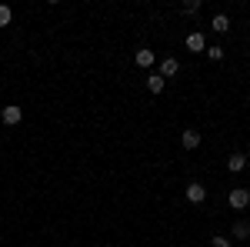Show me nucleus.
Instances as JSON below:
<instances>
[{
  "label": "nucleus",
  "mask_w": 250,
  "mask_h": 247,
  "mask_svg": "<svg viewBox=\"0 0 250 247\" xmlns=\"http://www.w3.org/2000/svg\"><path fill=\"white\" fill-rule=\"evenodd\" d=\"M10 20H14V14H10V7H7V3H0V27H7Z\"/></svg>",
  "instance_id": "obj_12"
},
{
  "label": "nucleus",
  "mask_w": 250,
  "mask_h": 247,
  "mask_svg": "<svg viewBox=\"0 0 250 247\" xmlns=\"http://www.w3.org/2000/svg\"><path fill=\"white\" fill-rule=\"evenodd\" d=\"M230 234L237 237V241H247V237H250V224H247V221H237Z\"/></svg>",
  "instance_id": "obj_9"
},
{
  "label": "nucleus",
  "mask_w": 250,
  "mask_h": 247,
  "mask_svg": "<svg viewBox=\"0 0 250 247\" xmlns=\"http://www.w3.org/2000/svg\"><path fill=\"white\" fill-rule=\"evenodd\" d=\"M213 30H217V34H227V30H230V17H227V14H217V17H213Z\"/></svg>",
  "instance_id": "obj_10"
},
{
  "label": "nucleus",
  "mask_w": 250,
  "mask_h": 247,
  "mask_svg": "<svg viewBox=\"0 0 250 247\" xmlns=\"http://www.w3.org/2000/svg\"><path fill=\"white\" fill-rule=\"evenodd\" d=\"M227 201H230L233 210H244V207L250 204V190H247V187H233L230 194H227Z\"/></svg>",
  "instance_id": "obj_1"
},
{
  "label": "nucleus",
  "mask_w": 250,
  "mask_h": 247,
  "mask_svg": "<svg viewBox=\"0 0 250 247\" xmlns=\"http://www.w3.org/2000/svg\"><path fill=\"white\" fill-rule=\"evenodd\" d=\"M180 144H184V151H197V147H200V134L197 131H184L180 134Z\"/></svg>",
  "instance_id": "obj_4"
},
{
  "label": "nucleus",
  "mask_w": 250,
  "mask_h": 247,
  "mask_svg": "<svg viewBox=\"0 0 250 247\" xmlns=\"http://www.w3.org/2000/svg\"><path fill=\"white\" fill-rule=\"evenodd\" d=\"M213 247H230V241L227 237H213Z\"/></svg>",
  "instance_id": "obj_15"
},
{
  "label": "nucleus",
  "mask_w": 250,
  "mask_h": 247,
  "mask_svg": "<svg viewBox=\"0 0 250 247\" xmlns=\"http://www.w3.org/2000/svg\"><path fill=\"white\" fill-rule=\"evenodd\" d=\"M207 57H210V60H224V47H217V44L207 47Z\"/></svg>",
  "instance_id": "obj_14"
},
{
  "label": "nucleus",
  "mask_w": 250,
  "mask_h": 247,
  "mask_svg": "<svg viewBox=\"0 0 250 247\" xmlns=\"http://www.w3.org/2000/svg\"><path fill=\"white\" fill-rule=\"evenodd\" d=\"M184 14H187V17L200 14V0H190V3H184Z\"/></svg>",
  "instance_id": "obj_13"
},
{
  "label": "nucleus",
  "mask_w": 250,
  "mask_h": 247,
  "mask_svg": "<svg viewBox=\"0 0 250 247\" xmlns=\"http://www.w3.org/2000/svg\"><path fill=\"white\" fill-rule=\"evenodd\" d=\"M247 167H250V157H247Z\"/></svg>",
  "instance_id": "obj_16"
},
{
  "label": "nucleus",
  "mask_w": 250,
  "mask_h": 247,
  "mask_svg": "<svg viewBox=\"0 0 250 247\" xmlns=\"http://www.w3.org/2000/svg\"><path fill=\"white\" fill-rule=\"evenodd\" d=\"M0 120H3L7 127H14V124H20V120H23V111H20L17 104H10V107H3V111H0Z\"/></svg>",
  "instance_id": "obj_2"
},
{
  "label": "nucleus",
  "mask_w": 250,
  "mask_h": 247,
  "mask_svg": "<svg viewBox=\"0 0 250 247\" xmlns=\"http://www.w3.org/2000/svg\"><path fill=\"white\" fill-rule=\"evenodd\" d=\"M187 201H190V204H204V201H207V187H204V184H190V187H187Z\"/></svg>",
  "instance_id": "obj_3"
},
{
  "label": "nucleus",
  "mask_w": 250,
  "mask_h": 247,
  "mask_svg": "<svg viewBox=\"0 0 250 247\" xmlns=\"http://www.w3.org/2000/svg\"><path fill=\"white\" fill-rule=\"evenodd\" d=\"M177 70H180V60L177 57H164L160 60V77H173Z\"/></svg>",
  "instance_id": "obj_5"
},
{
  "label": "nucleus",
  "mask_w": 250,
  "mask_h": 247,
  "mask_svg": "<svg viewBox=\"0 0 250 247\" xmlns=\"http://www.w3.org/2000/svg\"><path fill=\"white\" fill-rule=\"evenodd\" d=\"M187 47H190V50H204V47H207L204 34H190V37H187Z\"/></svg>",
  "instance_id": "obj_11"
},
{
  "label": "nucleus",
  "mask_w": 250,
  "mask_h": 247,
  "mask_svg": "<svg viewBox=\"0 0 250 247\" xmlns=\"http://www.w3.org/2000/svg\"><path fill=\"white\" fill-rule=\"evenodd\" d=\"M244 167H247V157H244V154H230V157H227V171L230 174L244 171Z\"/></svg>",
  "instance_id": "obj_6"
},
{
  "label": "nucleus",
  "mask_w": 250,
  "mask_h": 247,
  "mask_svg": "<svg viewBox=\"0 0 250 247\" xmlns=\"http://www.w3.org/2000/svg\"><path fill=\"white\" fill-rule=\"evenodd\" d=\"M134 60H137V67H150V64L157 60V54H154V50H147V47H140Z\"/></svg>",
  "instance_id": "obj_7"
},
{
  "label": "nucleus",
  "mask_w": 250,
  "mask_h": 247,
  "mask_svg": "<svg viewBox=\"0 0 250 247\" xmlns=\"http://www.w3.org/2000/svg\"><path fill=\"white\" fill-rule=\"evenodd\" d=\"M164 84H167V80H164L160 74H150V77H147V90H150V94H160V90H164Z\"/></svg>",
  "instance_id": "obj_8"
}]
</instances>
